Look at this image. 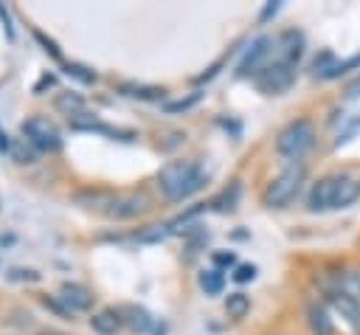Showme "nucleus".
<instances>
[{
	"label": "nucleus",
	"mask_w": 360,
	"mask_h": 335,
	"mask_svg": "<svg viewBox=\"0 0 360 335\" xmlns=\"http://www.w3.org/2000/svg\"><path fill=\"white\" fill-rule=\"evenodd\" d=\"M31 37H34V39L42 45V51H45L51 59H62V51H59V45H56V39H51V37H48L42 28H31Z\"/></svg>",
	"instance_id": "nucleus-27"
},
{
	"label": "nucleus",
	"mask_w": 360,
	"mask_h": 335,
	"mask_svg": "<svg viewBox=\"0 0 360 335\" xmlns=\"http://www.w3.org/2000/svg\"><path fill=\"white\" fill-rule=\"evenodd\" d=\"M312 144H315V127H312V121L295 118V121H290V124L278 132V138H276V152H278L281 158L298 160L304 152L312 149Z\"/></svg>",
	"instance_id": "nucleus-3"
},
{
	"label": "nucleus",
	"mask_w": 360,
	"mask_h": 335,
	"mask_svg": "<svg viewBox=\"0 0 360 335\" xmlns=\"http://www.w3.org/2000/svg\"><path fill=\"white\" fill-rule=\"evenodd\" d=\"M248 310H250V298L245 293H228L225 296V312H228V318L239 321V318L248 315Z\"/></svg>",
	"instance_id": "nucleus-24"
},
{
	"label": "nucleus",
	"mask_w": 360,
	"mask_h": 335,
	"mask_svg": "<svg viewBox=\"0 0 360 335\" xmlns=\"http://www.w3.org/2000/svg\"><path fill=\"white\" fill-rule=\"evenodd\" d=\"M37 335H65V332H59V329H42V332H37Z\"/></svg>",
	"instance_id": "nucleus-39"
},
{
	"label": "nucleus",
	"mask_w": 360,
	"mask_h": 335,
	"mask_svg": "<svg viewBox=\"0 0 360 335\" xmlns=\"http://www.w3.org/2000/svg\"><path fill=\"white\" fill-rule=\"evenodd\" d=\"M295 82V65H287V62H270L259 70L256 76V87L267 96H278L284 90H290V84Z\"/></svg>",
	"instance_id": "nucleus-5"
},
{
	"label": "nucleus",
	"mask_w": 360,
	"mask_h": 335,
	"mask_svg": "<svg viewBox=\"0 0 360 335\" xmlns=\"http://www.w3.org/2000/svg\"><path fill=\"white\" fill-rule=\"evenodd\" d=\"M357 118H360V79H354V82L346 87V99H343V104L332 113L329 124H332V127L340 124V129H343V127L354 124Z\"/></svg>",
	"instance_id": "nucleus-10"
},
{
	"label": "nucleus",
	"mask_w": 360,
	"mask_h": 335,
	"mask_svg": "<svg viewBox=\"0 0 360 335\" xmlns=\"http://www.w3.org/2000/svg\"><path fill=\"white\" fill-rule=\"evenodd\" d=\"M239 191H242V186H239V180H231L211 203H208V208H214V211H219V214H228V211H233L236 208V203H239Z\"/></svg>",
	"instance_id": "nucleus-20"
},
{
	"label": "nucleus",
	"mask_w": 360,
	"mask_h": 335,
	"mask_svg": "<svg viewBox=\"0 0 360 335\" xmlns=\"http://www.w3.org/2000/svg\"><path fill=\"white\" fill-rule=\"evenodd\" d=\"M278 8H281V3H278V0H270V3H264L262 14H259V23H267L270 17H276V14H278Z\"/></svg>",
	"instance_id": "nucleus-35"
},
{
	"label": "nucleus",
	"mask_w": 360,
	"mask_h": 335,
	"mask_svg": "<svg viewBox=\"0 0 360 335\" xmlns=\"http://www.w3.org/2000/svg\"><path fill=\"white\" fill-rule=\"evenodd\" d=\"M200 99H202V93H200V90H194V93H191V96H186V99L166 101V107H163V110H166V113H186V110H191V107H194Z\"/></svg>",
	"instance_id": "nucleus-28"
},
{
	"label": "nucleus",
	"mask_w": 360,
	"mask_h": 335,
	"mask_svg": "<svg viewBox=\"0 0 360 335\" xmlns=\"http://www.w3.org/2000/svg\"><path fill=\"white\" fill-rule=\"evenodd\" d=\"M304 53V34L298 28H287L278 34L276 39V62H287V65H298Z\"/></svg>",
	"instance_id": "nucleus-11"
},
{
	"label": "nucleus",
	"mask_w": 360,
	"mask_h": 335,
	"mask_svg": "<svg viewBox=\"0 0 360 335\" xmlns=\"http://www.w3.org/2000/svg\"><path fill=\"white\" fill-rule=\"evenodd\" d=\"M307 321H309V327H312L315 335H332V318H329V312L318 301H312L307 307Z\"/></svg>",
	"instance_id": "nucleus-22"
},
{
	"label": "nucleus",
	"mask_w": 360,
	"mask_h": 335,
	"mask_svg": "<svg viewBox=\"0 0 360 335\" xmlns=\"http://www.w3.org/2000/svg\"><path fill=\"white\" fill-rule=\"evenodd\" d=\"M270 45H276L270 37H256L253 42H250V48L242 53V59H239V65H236V79H248V76H259V70H262V62L267 59V53H270Z\"/></svg>",
	"instance_id": "nucleus-6"
},
{
	"label": "nucleus",
	"mask_w": 360,
	"mask_h": 335,
	"mask_svg": "<svg viewBox=\"0 0 360 335\" xmlns=\"http://www.w3.org/2000/svg\"><path fill=\"white\" fill-rule=\"evenodd\" d=\"M121 312L115 310V307H107V310H101V312H96V315H90V327H93V332H98V335H115L118 329H121Z\"/></svg>",
	"instance_id": "nucleus-17"
},
{
	"label": "nucleus",
	"mask_w": 360,
	"mask_h": 335,
	"mask_svg": "<svg viewBox=\"0 0 360 335\" xmlns=\"http://www.w3.org/2000/svg\"><path fill=\"white\" fill-rule=\"evenodd\" d=\"M231 53H233V51H228V53H222V56H219V59H217V62H214L211 68H205V73H200V76H197L194 82H197V84H202V82H211V79H214V76H217V73L222 70V65L228 62V56H231Z\"/></svg>",
	"instance_id": "nucleus-30"
},
{
	"label": "nucleus",
	"mask_w": 360,
	"mask_h": 335,
	"mask_svg": "<svg viewBox=\"0 0 360 335\" xmlns=\"http://www.w3.org/2000/svg\"><path fill=\"white\" fill-rule=\"evenodd\" d=\"M208 180V172L197 163V160H169L166 166H160L158 172V189L166 200L177 203L191 197L194 191H200Z\"/></svg>",
	"instance_id": "nucleus-1"
},
{
	"label": "nucleus",
	"mask_w": 360,
	"mask_h": 335,
	"mask_svg": "<svg viewBox=\"0 0 360 335\" xmlns=\"http://www.w3.org/2000/svg\"><path fill=\"white\" fill-rule=\"evenodd\" d=\"M65 307H68V312L73 315V312H84V310H90L93 307V301H96V296L84 287V284H79V282H62V287H59V296H56Z\"/></svg>",
	"instance_id": "nucleus-9"
},
{
	"label": "nucleus",
	"mask_w": 360,
	"mask_h": 335,
	"mask_svg": "<svg viewBox=\"0 0 360 335\" xmlns=\"http://www.w3.org/2000/svg\"><path fill=\"white\" fill-rule=\"evenodd\" d=\"M360 197V183L349 175H340L338 177V189H335V200H332V208H346L352 206L354 200Z\"/></svg>",
	"instance_id": "nucleus-18"
},
{
	"label": "nucleus",
	"mask_w": 360,
	"mask_h": 335,
	"mask_svg": "<svg viewBox=\"0 0 360 335\" xmlns=\"http://www.w3.org/2000/svg\"><path fill=\"white\" fill-rule=\"evenodd\" d=\"M354 135H360V118H357L354 124H349V127H343V129L338 132V138L332 141V146H335V149H340V146H343V144H349V141H352Z\"/></svg>",
	"instance_id": "nucleus-29"
},
{
	"label": "nucleus",
	"mask_w": 360,
	"mask_h": 335,
	"mask_svg": "<svg viewBox=\"0 0 360 335\" xmlns=\"http://www.w3.org/2000/svg\"><path fill=\"white\" fill-rule=\"evenodd\" d=\"M214 265H217V267H231V265H236L233 251H217V253H214Z\"/></svg>",
	"instance_id": "nucleus-34"
},
{
	"label": "nucleus",
	"mask_w": 360,
	"mask_h": 335,
	"mask_svg": "<svg viewBox=\"0 0 360 335\" xmlns=\"http://www.w3.org/2000/svg\"><path fill=\"white\" fill-rule=\"evenodd\" d=\"M197 284L202 287L205 296H219L222 287H225V276H222L219 267H208V270H202V273L197 276Z\"/></svg>",
	"instance_id": "nucleus-23"
},
{
	"label": "nucleus",
	"mask_w": 360,
	"mask_h": 335,
	"mask_svg": "<svg viewBox=\"0 0 360 335\" xmlns=\"http://www.w3.org/2000/svg\"><path fill=\"white\" fill-rule=\"evenodd\" d=\"M233 279H236L239 284H245V282H253V279H256V265H236V270H233Z\"/></svg>",
	"instance_id": "nucleus-32"
},
{
	"label": "nucleus",
	"mask_w": 360,
	"mask_h": 335,
	"mask_svg": "<svg viewBox=\"0 0 360 335\" xmlns=\"http://www.w3.org/2000/svg\"><path fill=\"white\" fill-rule=\"evenodd\" d=\"M146 208H149V197L143 191H118L107 217H112V220H132V217H141Z\"/></svg>",
	"instance_id": "nucleus-7"
},
{
	"label": "nucleus",
	"mask_w": 360,
	"mask_h": 335,
	"mask_svg": "<svg viewBox=\"0 0 360 335\" xmlns=\"http://www.w3.org/2000/svg\"><path fill=\"white\" fill-rule=\"evenodd\" d=\"M62 70H65V73H68L70 79L82 82V84H93V82L98 79V73H96L93 68L82 65V62H65V65H62Z\"/></svg>",
	"instance_id": "nucleus-25"
},
{
	"label": "nucleus",
	"mask_w": 360,
	"mask_h": 335,
	"mask_svg": "<svg viewBox=\"0 0 360 335\" xmlns=\"http://www.w3.org/2000/svg\"><path fill=\"white\" fill-rule=\"evenodd\" d=\"M360 65V53H354V56H349V59H343V62H332L323 73H321V79H338V76H343L346 70H352V68H357Z\"/></svg>",
	"instance_id": "nucleus-26"
},
{
	"label": "nucleus",
	"mask_w": 360,
	"mask_h": 335,
	"mask_svg": "<svg viewBox=\"0 0 360 335\" xmlns=\"http://www.w3.org/2000/svg\"><path fill=\"white\" fill-rule=\"evenodd\" d=\"M338 177H340V175H326V177H321V180L312 183L309 197H307L309 211H318V214H321V211H329V208H332L335 189H338Z\"/></svg>",
	"instance_id": "nucleus-12"
},
{
	"label": "nucleus",
	"mask_w": 360,
	"mask_h": 335,
	"mask_svg": "<svg viewBox=\"0 0 360 335\" xmlns=\"http://www.w3.org/2000/svg\"><path fill=\"white\" fill-rule=\"evenodd\" d=\"M11 155H14L17 163H34V152H31V144H28V141L14 144V146H11Z\"/></svg>",
	"instance_id": "nucleus-31"
},
{
	"label": "nucleus",
	"mask_w": 360,
	"mask_h": 335,
	"mask_svg": "<svg viewBox=\"0 0 360 335\" xmlns=\"http://www.w3.org/2000/svg\"><path fill=\"white\" fill-rule=\"evenodd\" d=\"M70 129H82V132H98V135H107L112 141H135L138 135L132 129H124V127H110L104 121H96L90 113H82L79 118L70 121Z\"/></svg>",
	"instance_id": "nucleus-8"
},
{
	"label": "nucleus",
	"mask_w": 360,
	"mask_h": 335,
	"mask_svg": "<svg viewBox=\"0 0 360 335\" xmlns=\"http://www.w3.org/2000/svg\"><path fill=\"white\" fill-rule=\"evenodd\" d=\"M53 107H56L59 113H65V115L73 121V118H79V115L84 113V99H82L79 93H73V90H62V93L53 99Z\"/></svg>",
	"instance_id": "nucleus-21"
},
{
	"label": "nucleus",
	"mask_w": 360,
	"mask_h": 335,
	"mask_svg": "<svg viewBox=\"0 0 360 335\" xmlns=\"http://www.w3.org/2000/svg\"><path fill=\"white\" fill-rule=\"evenodd\" d=\"M329 304H332V310L354 329V332H360V304L357 301H352V298H346L343 293H335V290H329Z\"/></svg>",
	"instance_id": "nucleus-14"
},
{
	"label": "nucleus",
	"mask_w": 360,
	"mask_h": 335,
	"mask_svg": "<svg viewBox=\"0 0 360 335\" xmlns=\"http://www.w3.org/2000/svg\"><path fill=\"white\" fill-rule=\"evenodd\" d=\"M20 132H22V141H28L39 152H59L62 149V132L45 115H28L20 124Z\"/></svg>",
	"instance_id": "nucleus-4"
},
{
	"label": "nucleus",
	"mask_w": 360,
	"mask_h": 335,
	"mask_svg": "<svg viewBox=\"0 0 360 335\" xmlns=\"http://www.w3.org/2000/svg\"><path fill=\"white\" fill-rule=\"evenodd\" d=\"M118 312H121V321H124L132 332L143 335V332L152 329V315H149L143 307H138V304H124V307H118Z\"/></svg>",
	"instance_id": "nucleus-15"
},
{
	"label": "nucleus",
	"mask_w": 360,
	"mask_h": 335,
	"mask_svg": "<svg viewBox=\"0 0 360 335\" xmlns=\"http://www.w3.org/2000/svg\"><path fill=\"white\" fill-rule=\"evenodd\" d=\"M8 279H14V282H37L39 279V273L37 270H31V267H11L8 270Z\"/></svg>",
	"instance_id": "nucleus-33"
},
{
	"label": "nucleus",
	"mask_w": 360,
	"mask_h": 335,
	"mask_svg": "<svg viewBox=\"0 0 360 335\" xmlns=\"http://www.w3.org/2000/svg\"><path fill=\"white\" fill-rule=\"evenodd\" d=\"M0 23H3V31H6V37L8 39H14V25H11V14H8V8L0 3Z\"/></svg>",
	"instance_id": "nucleus-36"
},
{
	"label": "nucleus",
	"mask_w": 360,
	"mask_h": 335,
	"mask_svg": "<svg viewBox=\"0 0 360 335\" xmlns=\"http://www.w3.org/2000/svg\"><path fill=\"white\" fill-rule=\"evenodd\" d=\"M53 82H56V76H53V73H42V76H39V82L34 84V93H37V96H42V93H45V87H53Z\"/></svg>",
	"instance_id": "nucleus-37"
},
{
	"label": "nucleus",
	"mask_w": 360,
	"mask_h": 335,
	"mask_svg": "<svg viewBox=\"0 0 360 335\" xmlns=\"http://www.w3.org/2000/svg\"><path fill=\"white\" fill-rule=\"evenodd\" d=\"M304 183V163L301 160H290L262 191V203L267 208H284L301 189Z\"/></svg>",
	"instance_id": "nucleus-2"
},
{
	"label": "nucleus",
	"mask_w": 360,
	"mask_h": 335,
	"mask_svg": "<svg viewBox=\"0 0 360 335\" xmlns=\"http://www.w3.org/2000/svg\"><path fill=\"white\" fill-rule=\"evenodd\" d=\"M335 293H343L346 298L357 301L360 304V270H340L335 276V284H332Z\"/></svg>",
	"instance_id": "nucleus-19"
},
{
	"label": "nucleus",
	"mask_w": 360,
	"mask_h": 335,
	"mask_svg": "<svg viewBox=\"0 0 360 335\" xmlns=\"http://www.w3.org/2000/svg\"><path fill=\"white\" fill-rule=\"evenodd\" d=\"M118 93L127 96V99H138V101H160L166 96L163 87H158V84H138V82H121Z\"/></svg>",
	"instance_id": "nucleus-16"
},
{
	"label": "nucleus",
	"mask_w": 360,
	"mask_h": 335,
	"mask_svg": "<svg viewBox=\"0 0 360 335\" xmlns=\"http://www.w3.org/2000/svg\"><path fill=\"white\" fill-rule=\"evenodd\" d=\"M118 191H110V189H82L73 194V203L87 208V211H96V214H110L112 208V200H115Z\"/></svg>",
	"instance_id": "nucleus-13"
},
{
	"label": "nucleus",
	"mask_w": 360,
	"mask_h": 335,
	"mask_svg": "<svg viewBox=\"0 0 360 335\" xmlns=\"http://www.w3.org/2000/svg\"><path fill=\"white\" fill-rule=\"evenodd\" d=\"M11 146H8V135L6 132H0V152H8Z\"/></svg>",
	"instance_id": "nucleus-38"
}]
</instances>
